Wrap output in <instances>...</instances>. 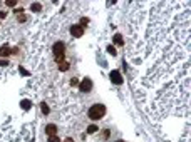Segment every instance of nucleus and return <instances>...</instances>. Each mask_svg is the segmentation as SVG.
<instances>
[{"mask_svg":"<svg viewBox=\"0 0 191 142\" xmlns=\"http://www.w3.org/2000/svg\"><path fill=\"white\" fill-rule=\"evenodd\" d=\"M87 115L91 120H97V119L104 117L106 115V105H102V104H94L87 110Z\"/></svg>","mask_w":191,"mask_h":142,"instance_id":"nucleus-1","label":"nucleus"},{"mask_svg":"<svg viewBox=\"0 0 191 142\" xmlns=\"http://www.w3.org/2000/svg\"><path fill=\"white\" fill-rule=\"evenodd\" d=\"M52 52H54V57H55V62L62 64L64 59H66V44L64 42H55L54 47H52Z\"/></svg>","mask_w":191,"mask_h":142,"instance_id":"nucleus-2","label":"nucleus"},{"mask_svg":"<svg viewBox=\"0 0 191 142\" xmlns=\"http://www.w3.org/2000/svg\"><path fill=\"white\" fill-rule=\"evenodd\" d=\"M79 90L84 92V94H86V92H91L92 90V80H91V79H84V80L79 84Z\"/></svg>","mask_w":191,"mask_h":142,"instance_id":"nucleus-3","label":"nucleus"},{"mask_svg":"<svg viewBox=\"0 0 191 142\" xmlns=\"http://www.w3.org/2000/svg\"><path fill=\"white\" fill-rule=\"evenodd\" d=\"M71 35L76 37V39L82 37V35H84V27H81V25H72V27H71Z\"/></svg>","mask_w":191,"mask_h":142,"instance_id":"nucleus-4","label":"nucleus"},{"mask_svg":"<svg viewBox=\"0 0 191 142\" xmlns=\"http://www.w3.org/2000/svg\"><path fill=\"white\" fill-rule=\"evenodd\" d=\"M109 77H111L112 84H116V85H121V84H123V75L119 74V70H112Z\"/></svg>","mask_w":191,"mask_h":142,"instance_id":"nucleus-5","label":"nucleus"},{"mask_svg":"<svg viewBox=\"0 0 191 142\" xmlns=\"http://www.w3.org/2000/svg\"><path fill=\"white\" fill-rule=\"evenodd\" d=\"M45 134L47 136H55L57 134V126H54V124H47L45 126Z\"/></svg>","mask_w":191,"mask_h":142,"instance_id":"nucleus-6","label":"nucleus"},{"mask_svg":"<svg viewBox=\"0 0 191 142\" xmlns=\"http://www.w3.org/2000/svg\"><path fill=\"white\" fill-rule=\"evenodd\" d=\"M12 54V49L9 45H4V47H0V57H9Z\"/></svg>","mask_w":191,"mask_h":142,"instance_id":"nucleus-7","label":"nucleus"},{"mask_svg":"<svg viewBox=\"0 0 191 142\" xmlns=\"http://www.w3.org/2000/svg\"><path fill=\"white\" fill-rule=\"evenodd\" d=\"M112 42L114 44H116V45H124V40H123V35H121V34H116V35H114V39H112Z\"/></svg>","mask_w":191,"mask_h":142,"instance_id":"nucleus-8","label":"nucleus"},{"mask_svg":"<svg viewBox=\"0 0 191 142\" xmlns=\"http://www.w3.org/2000/svg\"><path fill=\"white\" fill-rule=\"evenodd\" d=\"M15 14H17V20L20 22V24H24V22H27V15H25V14H24V12H22V10H17Z\"/></svg>","mask_w":191,"mask_h":142,"instance_id":"nucleus-9","label":"nucleus"},{"mask_svg":"<svg viewBox=\"0 0 191 142\" xmlns=\"http://www.w3.org/2000/svg\"><path fill=\"white\" fill-rule=\"evenodd\" d=\"M40 110H42L44 115H49V114H50V109H49V105H47L45 102H42L40 104Z\"/></svg>","mask_w":191,"mask_h":142,"instance_id":"nucleus-10","label":"nucleus"},{"mask_svg":"<svg viewBox=\"0 0 191 142\" xmlns=\"http://www.w3.org/2000/svg\"><path fill=\"white\" fill-rule=\"evenodd\" d=\"M30 105H32L30 100H22L20 102V107L24 109V110H29V109H30Z\"/></svg>","mask_w":191,"mask_h":142,"instance_id":"nucleus-11","label":"nucleus"},{"mask_svg":"<svg viewBox=\"0 0 191 142\" xmlns=\"http://www.w3.org/2000/svg\"><path fill=\"white\" fill-rule=\"evenodd\" d=\"M30 10H32V12H40V10H42V5L35 2V4H32V5H30Z\"/></svg>","mask_w":191,"mask_h":142,"instance_id":"nucleus-12","label":"nucleus"},{"mask_svg":"<svg viewBox=\"0 0 191 142\" xmlns=\"http://www.w3.org/2000/svg\"><path fill=\"white\" fill-rule=\"evenodd\" d=\"M62 72H66V70H69V62H62L61 64V67H59Z\"/></svg>","mask_w":191,"mask_h":142,"instance_id":"nucleus-13","label":"nucleus"},{"mask_svg":"<svg viewBox=\"0 0 191 142\" xmlns=\"http://www.w3.org/2000/svg\"><path fill=\"white\" fill-rule=\"evenodd\" d=\"M97 131V126H94V124H91V126L87 127V134H92V132Z\"/></svg>","mask_w":191,"mask_h":142,"instance_id":"nucleus-14","label":"nucleus"},{"mask_svg":"<svg viewBox=\"0 0 191 142\" xmlns=\"http://www.w3.org/2000/svg\"><path fill=\"white\" fill-rule=\"evenodd\" d=\"M47 142H61V141H59V137L57 136H49L47 137Z\"/></svg>","mask_w":191,"mask_h":142,"instance_id":"nucleus-15","label":"nucleus"},{"mask_svg":"<svg viewBox=\"0 0 191 142\" xmlns=\"http://www.w3.org/2000/svg\"><path fill=\"white\" fill-rule=\"evenodd\" d=\"M102 137H104V139H109V137H111V131H109V129H104V131H102Z\"/></svg>","mask_w":191,"mask_h":142,"instance_id":"nucleus-16","label":"nucleus"},{"mask_svg":"<svg viewBox=\"0 0 191 142\" xmlns=\"http://www.w3.org/2000/svg\"><path fill=\"white\" fill-rule=\"evenodd\" d=\"M5 4H7L9 7H15V5H17V0H7Z\"/></svg>","mask_w":191,"mask_h":142,"instance_id":"nucleus-17","label":"nucleus"},{"mask_svg":"<svg viewBox=\"0 0 191 142\" xmlns=\"http://www.w3.org/2000/svg\"><path fill=\"white\" fill-rule=\"evenodd\" d=\"M107 52H109V54H112V55H116V49H114L112 45H109V47H107Z\"/></svg>","mask_w":191,"mask_h":142,"instance_id":"nucleus-18","label":"nucleus"},{"mask_svg":"<svg viewBox=\"0 0 191 142\" xmlns=\"http://www.w3.org/2000/svg\"><path fill=\"white\" fill-rule=\"evenodd\" d=\"M5 17H7V12L0 10V20H2V19H5Z\"/></svg>","mask_w":191,"mask_h":142,"instance_id":"nucleus-19","label":"nucleus"},{"mask_svg":"<svg viewBox=\"0 0 191 142\" xmlns=\"http://www.w3.org/2000/svg\"><path fill=\"white\" fill-rule=\"evenodd\" d=\"M71 84H72V85H77V79H76V77H74V79H71Z\"/></svg>","mask_w":191,"mask_h":142,"instance_id":"nucleus-20","label":"nucleus"},{"mask_svg":"<svg viewBox=\"0 0 191 142\" xmlns=\"http://www.w3.org/2000/svg\"><path fill=\"white\" fill-rule=\"evenodd\" d=\"M64 142H74V139H72V137H66V139H64Z\"/></svg>","mask_w":191,"mask_h":142,"instance_id":"nucleus-21","label":"nucleus"},{"mask_svg":"<svg viewBox=\"0 0 191 142\" xmlns=\"http://www.w3.org/2000/svg\"><path fill=\"white\" fill-rule=\"evenodd\" d=\"M87 22H89L87 19H82V22H81V27H82V25H86V24H87Z\"/></svg>","mask_w":191,"mask_h":142,"instance_id":"nucleus-22","label":"nucleus"},{"mask_svg":"<svg viewBox=\"0 0 191 142\" xmlns=\"http://www.w3.org/2000/svg\"><path fill=\"white\" fill-rule=\"evenodd\" d=\"M0 65H7V60H0Z\"/></svg>","mask_w":191,"mask_h":142,"instance_id":"nucleus-23","label":"nucleus"},{"mask_svg":"<svg viewBox=\"0 0 191 142\" xmlns=\"http://www.w3.org/2000/svg\"><path fill=\"white\" fill-rule=\"evenodd\" d=\"M116 142H124V141H116Z\"/></svg>","mask_w":191,"mask_h":142,"instance_id":"nucleus-24","label":"nucleus"}]
</instances>
